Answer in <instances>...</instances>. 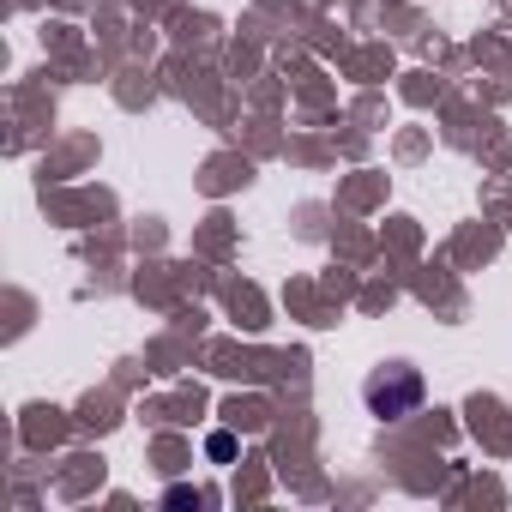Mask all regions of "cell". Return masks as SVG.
I'll return each mask as SVG.
<instances>
[{"label":"cell","mask_w":512,"mask_h":512,"mask_svg":"<svg viewBox=\"0 0 512 512\" xmlns=\"http://www.w3.org/2000/svg\"><path fill=\"white\" fill-rule=\"evenodd\" d=\"M422 368L416 362H380L368 380H362V404L380 416V422H404V416H416V404H422Z\"/></svg>","instance_id":"obj_1"},{"label":"cell","mask_w":512,"mask_h":512,"mask_svg":"<svg viewBox=\"0 0 512 512\" xmlns=\"http://www.w3.org/2000/svg\"><path fill=\"white\" fill-rule=\"evenodd\" d=\"M205 452H211L217 464H229V458H235V434H223V428H217V434L205 440Z\"/></svg>","instance_id":"obj_2"}]
</instances>
